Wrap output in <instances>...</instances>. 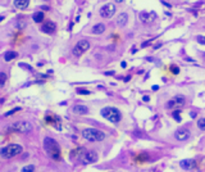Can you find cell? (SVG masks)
Masks as SVG:
<instances>
[{
    "label": "cell",
    "instance_id": "1",
    "mask_svg": "<svg viewBox=\"0 0 205 172\" xmlns=\"http://www.w3.org/2000/svg\"><path fill=\"white\" fill-rule=\"evenodd\" d=\"M44 149L48 153V156L54 161H60V147L59 144L51 137H45L44 139Z\"/></svg>",
    "mask_w": 205,
    "mask_h": 172
},
{
    "label": "cell",
    "instance_id": "2",
    "mask_svg": "<svg viewBox=\"0 0 205 172\" xmlns=\"http://www.w3.org/2000/svg\"><path fill=\"white\" fill-rule=\"evenodd\" d=\"M100 114L101 117H104L112 123H118L122 119V113L119 112V109L114 108V107H105L100 110Z\"/></svg>",
    "mask_w": 205,
    "mask_h": 172
},
{
    "label": "cell",
    "instance_id": "3",
    "mask_svg": "<svg viewBox=\"0 0 205 172\" xmlns=\"http://www.w3.org/2000/svg\"><path fill=\"white\" fill-rule=\"evenodd\" d=\"M82 136L86 139L87 141H102L105 139V134L97 128H85L82 131Z\"/></svg>",
    "mask_w": 205,
    "mask_h": 172
},
{
    "label": "cell",
    "instance_id": "4",
    "mask_svg": "<svg viewBox=\"0 0 205 172\" xmlns=\"http://www.w3.org/2000/svg\"><path fill=\"white\" fill-rule=\"evenodd\" d=\"M23 152V148L18 144H9L7 147H4L0 150V157L1 158H13L15 156H18Z\"/></svg>",
    "mask_w": 205,
    "mask_h": 172
},
{
    "label": "cell",
    "instance_id": "5",
    "mask_svg": "<svg viewBox=\"0 0 205 172\" xmlns=\"http://www.w3.org/2000/svg\"><path fill=\"white\" fill-rule=\"evenodd\" d=\"M78 159L82 165H91V163L97 161V154H96V152H94V150H85L83 149L82 153L80 154Z\"/></svg>",
    "mask_w": 205,
    "mask_h": 172
},
{
    "label": "cell",
    "instance_id": "6",
    "mask_svg": "<svg viewBox=\"0 0 205 172\" xmlns=\"http://www.w3.org/2000/svg\"><path fill=\"white\" fill-rule=\"evenodd\" d=\"M186 104V99L183 95H176L173 96L170 100L167 102L165 104V108L167 109H176V108H181Z\"/></svg>",
    "mask_w": 205,
    "mask_h": 172
},
{
    "label": "cell",
    "instance_id": "7",
    "mask_svg": "<svg viewBox=\"0 0 205 172\" xmlns=\"http://www.w3.org/2000/svg\"><path fill=\"white\" fill-rule=\"evenodd\" d=\"M12 131L19 132V134H27V132L32 131V125L29 122H26V121L15 122V123L12 125Z\"/></svg>",
    "mask_w": 205,
    "mask_h": 172
},
{
    "label": "cell",
    "instance_id": "8",
    "mask_svg": "<svg viewBox=\"0 0 205 172\" xmlns=\"http://www.w3.org/2000/svg\"><path fill=\"white\" fill-rule=\"evenodd\" d=\"M88 49H90V42L87 40H80L74 45L72 53H73V55H76V57H81V55H82L83 53H86Z\"/></svg>",
    "mask_w": 205,
    "mask_h": 172
},
{
    "label": "cell",
    "instance_id": "9",
    "mask_svg": "<svg viewBox=\"0 0 205 172\" xmlns=\"http://www.w3.org/2000/svg\"><path fill=\"white\" fill-rule=\"evenodd\" d=\"M115 10H117V8H115L114 4H105V5H102L100 8V16L102 17V18H106V19H109V18H112V17L115 14Z\"/></svg>",
    "mask_w": 205,
    "mask_h": 172
},
{
    "label": "cell",
    "instance_id": "10",
    "mask_svg": "<svg viewBox=\"0 0 205 172\" xmlns=\"http://www.w3.org/2000/svg\"><path fill=\"white\" fill-rule=\"evenodd\" d=\"M191 136L190 134V131L187 130V128L185 127H181V128H178V130L174 132V137L178 140V141H186L189 137Z\"/></svg>",
    "mask_w": 205,
    "mask_h": 172
},
{
    "label": "cell",
    "instance_id": "11",
    "mask_svg": "<svg viewBox=\"0 0 205 172\" xmlns=\"http://www.w3.org/2000/svg\"><path fill=\"white\" fill-rule=\"evenodd\" d=\"M179 167L185 171H191L198 167V163H196L195 159H182L179 162Z\"/></svg>",
    "mask_w": 205,
    "mask_h": 172
},
{
    "label": "cell",
    "instance_id": "12",
    "mask_svg": "<svg viewBox=\"0 0 205 172\" xmlns=\"http://www.w3.org/2000/svg\"><path fill=\"white\" fill-rule=\"evenodd\" d=\"M155 17H156V14H155V13H154V12H151V13H146V12L140 13V19L144 23L153 22V21L155 19Z\"/></svg>",
    "mask_w": 205,
    "mask_h": 172
},
{
    "label": "cell",
    "instance_id": "13",
    "mask_svg": "<svg viewBox=\"0 0 205 172\" xmlns=\"http://www.w3.org/2000/svg\"><path fill=\"white\" fill-rule=\"evenodd\" d=\"M46 122L51 123L55 128H57V130H59V131L62 130V121H60V118H59V117H57V116H54V117L48 116V117H46Z\"/></svg>",
    "mask_w": 205,
    "mask_h": 172
},
{
    "label": "cell",
    "instance_id": "14",
    "mask_svg": "<svg viewBox=\"0 0 205 172\" xmlns=\"http://www.w3.org/2000/svg\"><path fill=\"white\" fill-rule=\"evenodd\" d=\"M55 28H57V26H55L54 22H46L41 26V31L45 33H53L55 31Z\"/></svg>",
    "mask_w": 205,
    "mask_h": 172
},
{
    "label": "cell",
    "instance_id": "15",
    "mask_svg": "<svg viewBox=\"0 0 205 172\" xmlns=\"http://www.w3.org/2000/svg\"><path fill=\"white\" fill-rule=\"evenodd\" d=\"M127 21H128V14H127V13H125V12L121 13V14H118L117 18H115V22H117L118 26H121V27L127 23Z\"/></svg>",
    "mask_w": 205,
    "mask_h": 172
},
{
    "label": "cell",
    "instance_id": "16",
    "mask_svg": "<svg viewBox=\"0 0 205 172\" xmlns=\"http://www.w3.org/2000/svg\"><path fill=\"white\" fill-rule=\"evenodd\" d=\"M28 4H29V0H14V7L21 10L26 9L28 7Z\"/></svg>",
    "mask_w": 205,
    "mask_h": 172
},
{
    "label": "cell",
    "instance_id": "17",
    "mask_svg": "<svg viewBox=\"0 0 205 172\" xmlns=\"http://www.w3.org/2000/svg\"><path fill=\"white\" fill-rule=\"evenodd\" d=\"M73 112L76 114H86L88 112V108L85 105H74L73 107Z\"/></svg>",
    "mask_w": 205,
    "mask_h": 172
},
{
    "label": "cell",
    "instance_id": "18",
    "mask_svg": "<svg viewBox=\"0 0 205 172\" xmlns=\"http://www.w3.org/2000/svg\"><path fill=\"white\" fill-rule=\"evenodd\" d=\"M104 31H105V26L102 23H97L92 27V32L95 33V35H100V33H102Z\"/></svg>",
    "mask_w": 205,
    "mask_h": 172
},
{
    "label": "cell",
    "instance_id": "19",
    "mask_svg": "<svg viewBox=\"0 0 205 172\" xmlns=\"http://www.w3.org/2000/svg\"><path fill=\"white\" fill-rule=\"evenodd\" d=\"M17 57H18V53H17V51H7L5 55H4V61L10 62L13 59H15Z\"/></svg>",
    "mask_w": 205,
    "mask_h": 172
},
{
    "label": "cell",
    "instance_id": "20",
    "mask_svg": "<svg viewBox=\"0 0 205 172\" xmlns=\"http://www.w3.org/2000/svg\"><path fill=\"white\" fill-rule=\"evenodd\" d=\"M32 19H33V22H36V23H41L42 21H44V13H42V12H36V13H33Z\"/></svg>",
    "mask_w": 205,
    "mask_h": 172
},
{
    "label": "cell",
    "instance_id": "21",
    "mask_svg": "<svg viewBox=\"0 0 205 172\" xmlns=\"http://www.w3.org/2000/svg\"><path fill=\"white\" fill-rule=\"evenodd\" d=\"M198 127H199L201 131H205V118H204V117L198 119Z\"/></svg>",
    "mask_w": 205,
    "mask_h": 172
},
{
    "label": "cell",
    "instance_id": "22",
    "mask_svg": "<svg viewBox=\"0 0 205 172\" xmlns=\"http://www.w3.org/2000/svg\"><path fill=\"white\" fill-rule=\"evenodd\" d=\"M196 41H198L200 45H205V36H203V35L196 36Z\"/></svg>",
    "mask_w": 205,
    "mask_h": 172
},
{
    "label": "cell",
    "instance_id": "23",
    "mask_svg": "<svg viewBox=\"0 0 205 172\" xmlns=\"http://www.w3.org/2000/svg\"><path fill=\"white\" fill-rule=\"evenodd\" d=\"M18 110H21V107H17V108H14V109H12V110H9V112H7L5 114V117H9V116H12V114H14L15 112H18Z\"/></svg>",
    "mask_w": 205,
    "mask_h": 172
},
{
    "label": "cell",
    "instance_id": "24",
    "mask_svg": "<svg viewBox=\"0 0 205 172\" xmlns=\"http://www.w3.org/2000/svg\"><path fill=\"white\" fill-rule=\"evenodd\" d=\"M5 81H7V75L1 72V73H0V86H3L5 84Z\"/></svg>",
    "mask_w": 205,
    "mask_h": 172
},
{
    "label": "cell",
    "instance_id": "25",
    "mask_svg": "<svg viewBox=\"0 0 205 172\" xmlns=\"http://www.w3.org/2000/svg\"><path fill=\"white\" fill-rule=\"evenodd\" d=\"M23 172H32V171H35V167L33 166H26L24 168H22Z\"/></svg>",
    "mask_w": 205,
    "mask_h": 172
},
{
    "label": "cell",
    "instance_id": "26",
    "mask_svg": "<svg viewBox=\"0 0 205 172\" xmlns=\"http://www.w3.org/2000/svg\"><path fill=\"white\" fill-rule=\"evenodd\" d=\"M77 93L82 94V95H88V94H90L88 90H85V89H77Z\"/></svg>",
    "mask_w": 205,
    "mask_h": 172
},
{
    "label": "cell",
    "instance_id": "27",
    "mask_svg": "<svg viewBox=\"0 0 205 172\" xmlns=\"http://www.w3.org/2000/svg\"><path fill=\"white\" fill-rule=\"evenodd\" d=\"M173 117H174V119H176L177 122H181V117H179V110L174 112V113H173Z\"/></svg>",
    "mask_w": 205,
    "mask_h": 172
},
{
    "label": "cell",
    "instance_id": "28",
    "mask_svg": "<svg viewBox=\"0 0 205 172\" xmlns=\"http://www.w3.org/2000/svg\"><path fill=\"white\" fill-rule=\"evenodd\" d=\"M170 71H172L174 75L179 73V68H178V67H176V66H170Z\"/></svg>",
    "mask_w": 205,
    "mask_h": 172
},
{
    "label": "cell",
    "instance_id": "29",
    "mask_svg": "<svg viewBox=\"0 0 205 172\" xmlns=\"http://www.w3.org/2000/svg\"><path fill=\"white\" fill-rule=\"evenodd\" d=\"M190 116H191V118H196V113H195V112H191Z\"/></svg>",
    "mask_w": 205,
    "mask_h": 172
},
{
    "label": "cell",
    "instance_id": "30",
    "mask_svg": "<svg viewBox=\"0 0 205 172\" xmlns=\"http://www.w3.org/2000/svg\"><path fill=\"white\" fill-rule=\"evenodd\" d=\"M105 75H106V76H109V75H114V72H113V71H109V72H105Z\"/></svg>",
    "mask_w": 205,
    "mask_h": 172
},
{
    "label": "cell",
    "instance_id": "31",
    "mask_svg": "<svg viewBox=\"0 0 205 172\" xmlns=\"http://www.w3.org/2000/svg\"><path fill=\"white\" fill-rule=\"evenodd\" d=\"M142 99H144V102H149V100H150V98H149V96H144Z\"/></svg>",
    "mask_w": 205,
    "mask_h": 172
},
{
    "label": "cell",
    "instance_id": "32",
    "mask_svg": "<svg viewBox=\"0 0 205 172\" xmlns=\"http://www.w3.org/2000/svg\"><path fill=\"white\" fill-rule=\"evenodd\" d=\"M121 66H122V68H126V67H127V63H126V62H122Z\"/></svg>",
    "mask_w": 205,
    "mask_h": 172
},
{
    "label": "cell",
    "instance_id": "33",
    "mask_svg": "<svg viewBox=\"0 0 205 172\" xmlns=\"http://www.w3.org/2000/svg\"><path fill=\"white\" fill-rule=\"evenodd\" d=\"M114 1L117 3V4H121V3H123V1H125V0H114Z\"/></svg>",
    "mask_w": 205,
    "mask_h": 172
},
{
    "label": "cell",
    "instance_id": "34",
    "mask_svg": "<svg viewBox=\"0 0 205 172\" xmlns=\"http://www.w3.org/2000/svg\"><path fill=\"white\" fill-rule=\"evenodd\" d=\"M158 89H159V86H156V85L153 86V90H158Z\"/></svg>",
    "mask_w": 205,
    "mask_h": 172
},
{
    "label": "cell",
    "instance_id": "35",
    "mask_svg": "<svg viewBox=\"0 0 205 172\" xmlns=\"http://www.w3.org/2000/svg\"><path fill=\"white\" fill-rule=\"evenodd\" d=\"M44 1H48V0H44Z\"/></svg>",
    "mask_w": 205,
    "mask_h": 172
}]
</instances>
